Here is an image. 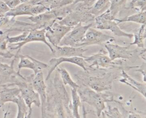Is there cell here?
<instances>
[{
	"label": "cell",
	"instance_id": "cell-1",
	"mask_svg": "<svg viewBox=\"0 0 146 118\" xmlns=\"http://www.w3.org/2000/svg\"><path fill=\"white\" fill-rule=\"evenodd\" d=\"M77 92L82 102L86 103L95 108L98 117H100L103 111L105 109L106 102L115 100L113 95L111 92H96L89 87L82 84L79 85Z\"/></svg>",
	"mask_w": 146,
	"mask_h": 118
},
{
	"label": "cell",
	"instance_id": "cell-2",
	"mask_svg": "<svg viewBox=\"0 0 146 118\" xmlns=\"http://www.w3.org/2000/svg\"><path fill=\"white\" fill-rule=\"evenodd\" d=\"M78 5L76 3V6L70 13L67 14L61 20L58 21V23L72 27L79 23L88 22L94 21L95 17L91 13L90 8L87 4H82Z\"/></svg>",
	"mask_w": 146,
	"mask_h": 118
},
{
	"label": "cell",
	"instance_id": "cell-3",
	"mask_svg": "<svg viewBox=\"0 0 146 118\" xmlns=\"http://www.w3.org/2000/svg\"><path fill=\"white\" fill-rule=\"evenodd\" d=\"M114 19L108 9L102 14L95 17V23L93 27H95L96 29L110 30L119 37H127L131 39L133 38V34L123 31Z\"/></svg>",
	"mask_w": 146,
	"mask_h": 118
},
{
	"label": "cell",
	"instance_id": "cell-4",
	"mask_svg": "<svg viewBox=\"0 0 146 118\" xmlns=\"http://www.w3.org/2000/svg\"><path fill=\"white\" fill-rule=\"evenodd\" d=\"M106 74L102 77H96L78 73L76 78L77 80L82 82L80 83L82 84L86 85L96 92H103L111 89L112 81L116 78L113 74Z\"/></svg>",
	"mask_w": 146,
	"mask_h": 118
},
{
	"label": "cell",
	"instance_id": "cell-5",
	"mask_svg": "<svg viewBox=\"0 0 146 118\" xmlns=\"http://www.w3.org/2000/svg\"><path fill=\"white\" fill-rule=\"evenodd\" d=\"M104 47L108 54V56L112 60L117 59L129 60L133 63L139 57L141 48H136L133 50H129V46H121L111 42L104 43Z\"/></svg>",
	"mask_w": 146,
	"mask_h": 118
},
{
	"label": "cell",
	"instance_id": "cell-6",
	"mask_svg": "<svg viewBox=\"0 0 146 118\" xmlns=\"http://www.w3.org/2000/svg\"><path fill=\"white\" fill-rule=\"evenodd\" d=\"M31 79V75L26 77V79L22 80L17 85L20 89V94L29 109L28 118L31 117L33 104H34L38 107L40 106V100L39 95L33 89Z\"/></svg>",
	"mask_w": 146,
	"mask_h": 118
},
{
	"label": "cell",
	"instance_id": "cell-7",
	"mask_svg": "<svg viewBox=\"0 0 146 118\" xmlns=\"http://www.w3.org/2000/svg\"><path fill=\"white\" fill-rule=\"evenodd\" d=\"M93 25L94 23L83 25L82 23H79L72 27L64 35L58 46L81 47L87 30L89 27L93 26Z\"/></svg>",
	"mask_w": 146,
	"mask_h": 118
},
{
	"label": "cell",
	"instance_id": "cell-8",
	"mask_svg": "<svg viewBox=\"0 0 146 118\" xmlns=\"http://www.w3.org/2000/svg\"><path fill=\"white\" fill-rule=\"evenodd\" d=\"M90 68H120L121 66V61L115 62L112 60L103 49H101L96 54L84 58Z\"/></svg>",
	"mask_w": 146,
	"mask_h": 118
},
{
	"label": "cell",
	"instance_id": "cell-9",
	"mask_svg": "<svg viewBox=\"0 0 146 118\" xmlns=\"http://www.w3.org/2000/svg\"><path fill=\"white\" fill-rule=\"evenodd\" d=\"M14 60L15 59L13 60L10 65L0 61V87L17 86L21 81L25 79L26 77L21 75L20 72L15 71Z\"/></svg>",
	"mask_w": 146,
	"mask_h": 118
},
{
	"label": "cell",
	"instance_id": "cell-10",
	"mask_svg": "<svg viewBox=\"0 0 146 118\" xmlns=\"http://www.w3.org/2000/svg\"><path fill=\"white\" fill-rule=\"evenodd\" d=\"M46 28L42 29H31L29 31V33L25 38V39L21 42L17 43L11 44L10 46H9L8 48L10 50H18L15 54L14 57L17 58V55L19 54V52L21 48L27 43L33 42H41L44 43L50 50L51 52H53V47L51 44L47 41L45 36Z\"/></svg>",
	"mask_w": 146,
	"mask_h": 118
},
{
	"label": "cell",
	"instance_id": "cell-11",
	"mask_svg": "<svg viewBox=\"0 0 146 118\" xmlns=\"http://www.w3.org/2000/svg\"><path fill=\"white\" fill-rule=\"evenodd\" d=\"M31 75V84L33 89L39 95L41 105V117H46V103H47V93L46 84L43 77L42 71H39L35 74Z\"/></svg>",
	"mask_w": 146,
	"mask_h": 118
},
{
	"label": "cell",
	"instance_id": "cell-12",
	"mask_svg": "<svg viewBox=\"0 0 146 118\" xmlns=\"http://www.w3.org/2000/svg\"><path fill=\"white\" fill-rule=\"evenodd\" d=\"M115 40H116V38L112 36L99 31L93 26H91L87 30L81 47H84L94 44L100 45L103 43L104 44Z\"/></svg>",
	"mask_w": 146,
	"mask_h": 118
},
{
	"label": "cell",
	"instance_id": "cell-13",
	"mask_svg": "<svg viewBox=\"0 0 146 118\" xmlns=\"http://www.w3.org/2000/svg\"><path fill=\"white\" fill-rule=\"evenodd\" d=\"M72 27L55 22L46 28L45 36L52 47L58 46L64 35Z\"/></svg>",
	"mask_w": 146,
	"mask_h": 118
},
{
	"label": "cell",
	"instance_id": "cell-14",
	"mask_svg": "<svg viewBox=\"0 0 146 118\" xmlns=\"http://www.w3.org/2000/svg\"><path fill=\"white\" fill-rule=\"evenodd\" d=\"M63 62H68L72 64H76L81 67L84 71H87L89 69L88 64L84 60V58L79 56L74 57H58L53 58L51 59L48 62V74L46 78V81H47L50 78L51 74L53 71L56 70V67L59 66L60 64Z\"/></svg>",
	"mask_w": 146,
	"mask_h": 118
},
{
	"label": "cell",
	"instance_id": "cell-15",
	"mask_svg": "<svg viewBox=\"0 0 146 118\" xmlns=\"http://www.w3.org/2000/svg\"><path fill=\"white\" fill-rule=\"evenodd\" d=\"M17 58H19V62L18 64V72H20L22 68H29L34 71V74L41 71L42 69L48 68V64L38 60H36L29 55L18 54Z\"/></svg>",
	"mask_w": 146,
	"mask_h": 118
},
{
	"label": "cell",
	"instance_id": "cell-16",
	"mask_svg": "<svg viewBox=\"0 0 146 118\" xmlns=\"http://www.w3.org/2000/svg\"><path fill=\"white\" fill-rule=\"evenodd\" d=\"M52 54L55 58L79 56L85 58L83 53L87 50L83 47H72L69 46H56L53 47Z\"/></svg>",
	"mask_w": 146,
	"mask_h": 118
},
{
	"label": "cell",
	"instance_id": "cell-17",
	"mask_svg": "<svg viewBox=\"0 0 146 118\" xmlns=\"http://www.w3.org/2000/svg\"><path fill=\"white\" fill-rule=\"evenodd\" d=\"M28 19L35 24L37 29L46 28L58 20L52 10H47L40 14L30 16Z\"/></svg>",
	"mask_w": 146,
	"mask_h": 118
},
{
	"label": "cell",
	"instance_id": "cell-18",
	"mask_svg": "<svg viewBox=\"0 0 146 118\" xmlns=\"http://www.w3.org/2000/svg\"><path fill=\"white\" fill-rule=\"evenodd\" d=\"M2 87V89L0 91V107L9 102L15 104L20 95V89L18 87L5 86Z\"/></svg>",
	"mask_w": 146,
	"mask_h": 118
},
{
	"label": "cell",
	"instance_id": "cell-19",
	"mask_svg": "<svg viewBox=\"0 0 146 118\" xmlns=\"http://www.w3.org/2000/svg\"><path fill=\"white\" fill-rule=\"evenodd\" d=\"M121 76L122 78L119 81L134 89L135 91L139 92L144 97L145 99V92H146V84L145 83H140L131 76H130L125 70H123L121 72Z\"/></svg>",
	"mask_w": 146,
	"mask_h": 118
},
{
	"label": "cell",
	"instance_id": "cell-20",
	"mask_svg": "<svg viewBox=\"0 0 146 118\" xmlns=\"http://www.w3.org/2000/svg\"><path fill=\"white\" fill-rule=\"evenodd\" d=\"M32 4L30 2L20 3L13 8L10 9L5 14L10 17L15 18L21 15H30L31 16V9Z\"/></svg>",
	"mask_w": 146,
	"mask_h": 118
},
{
	"label": "cell",
	"instance_id": "cell-21",
	"mask_svg": "<svg viewBox=\"0 0 146 118\" xmlns=\"http://www.w3.org/2000/svg\"><path fill=\"white\" fill-rule=\"evenodd\" d=\"M145 24L141 25V26L137 30H135L133 34V37L134 40L133 42L127 43L124 42V43L131 45H136L138 48H144V40L146 36L145 32Z\"/></svg>",
	"mask_w": 146,
	"mask_h": 118
},
{
	"label": "cell",
	"instance_id": "cell-22",
	"mask_svg": "<svg viewBox=\"0 0 146 118\" xmlns=\"http://www.w3.org/2000/svg\"><path fill=\"white\" fill-rule=\"evenodd\" d=\"M114 20L119 24L122 22H132L140 25L145 24L146 21V11H140L134 14L122 18H115Z\"/></svg>",
	"mask_w": 146,
	"mask_h": 118
},
{
	"label": "cell",
	"instance_id": "cell-23",
	"mask_svg": "<svg viewBox=\"0 0 146 118\" xmlns=\"http://www.w3.org/2000/svg\"><path fill=\"white\" fill-rule=\"evenodd\" d=\"M71 97L72 101L70 103V109L72 116L75 118H80V116L79 113V108L81 105V100L77 92V89L71 88Z\"/></svg>",
	"mask_w": 146,
	"mask_h": 118
},
{
	"label": "cell",
	"instance_id": "cell-24",
	"mask_svg": "<svg viewBox=\"0 0 146 118\" xmlns=\"http://www.w3.org/2000/svg\"><path fill=\"white\" fill-rule=\"evenodd\" d=\"M110 6V0H97L91 7L90 11L91 13L95 17L107 10Z\"/></svg>",
	"mask_w": 146,
	"mask_h": 118
},
{
	"label": "cell",
	"instance_id": "cell-25",
	"mask_svg": "<svg viewBox=\"0 0 146 118\" xmlns=\"http://www.w3.org/2000/svg\"><path fill=\"white\" fill-rule=\"evenodd\" d=\"M56 69L57 70V71L60 75V79L64 86L68 85L71 88H75L77 89L79 87V84H78L75 82L73 80L69 72L65 68L57 67Z\"/></svg>",
	"mask_w": 146,
	"mask_h": 118
},
{
	"label": "cell",
	"instance_id": "cell-26",
	"mask_svg": "<svg viewBox=\"0 0 146 118\" xmlns=\"http://www.w3.org/2000/svg\"><path fill=\"white\" fill-rule=\"evenodd\" d=\"M110 6L108 9L112 17L113 18L119 13L120 11L123 10L125 7L127 0H110Z\"/></svg>",
	"mask_w": 146,
	"mask_h": 118
},
{
	"label": "cell",
	"instance_id": "cell-27",
	"mask_svg": "<svg viewBox=\"0 0 146 118\" xmlns=\"http://www.w3.org/2000/svg\"><path fill=\"white\" fill-rule=\"evenodd\" d=\"M18 107V112L17 114V118H27L29 109L26 104L25 101L22 99L21 94L18 97V99L15 103Z\"/></svg>",
	"mask_w": 146,
	"mask_h": 118
},
{
	"label": "cell",
	"instance_id": "cell-28",
	"mask_svg": "<svg viewBox=\"0 0 146 118\" xmlns=\"http://www.w3.org/2000/svg\"><path fill=\"white\" fill-rule=\"evenodd\" d=\"M6 36L0 37V56L5 58H11L15 56V54H13L10 51L7 50V46L8 42Z\"/></svg>",
	"mask_w": 146,
	"mask_h": 118
},
{
	"label": "cell",
	"instance_id": "cell-29",
	"mask_svg": "<svg viewBox=\"0 0 146 118\" xmlns=\"http://www.w3.org/2000/svg\"><path fill=\"white\" fill-rule=\"evenodd\" d=\"M102 114H105L108 117H124L123 113H121L117 108H111L108 107V109H104Z\"/></svg>",
	"mask_w": 146,
	"mask_h": 118
},
{
	"label": "cell",
	"instance_id": "cell-30",
	"mask_svg": "<svg viewBox=\"0 0 146 118\" xmlns=\"http://www.w3.org/2000/svg\"><path fill=\"white\" fill-rule=\"evenodd\" d=\"M146 0H131L127 9H136L140 11L145 10Z\"/></svg>",
	"mask_w": 146,
	"mask_h": 118
},
{
	"label": "cell",
	"instance_id": "cell-31",
	"mask_svg": "<svg viewBox=\"0 0 146 118\" xmlns=\"http://www.w3.org/2000/svg\"><path fill=\"white\" fill-rule=\"evenodd\" d=\"M29 30H25L22 34L15 36H9L8 35H7L6 38L8 43H9L10 44H13L23 42L26 38L29 33Z\"/></svg>",
	"mask_w": 146,
	"mask_h": 118
},
{
	"label": "cell",
	"instance_id": "cell-32",
	"mask_svg": "<svg viewBox=\"0 0 146 118\" xmlns=\"http://www.w3.org/2000/svg\"><path fill=\"white\" fill-rule=\"evenodd\" d=\"M10 9L2 0H0V14H5Z\"/></svg>",
	"mask_w": 146,
	"mask_h": 118
},
{
	"label": "cell",
	"instance_id": "cell-33",
	"mask_svg": "<svg viewBox=\"0 0 146 118\" xmlns=\"http://www.w3.org/2000/svg\"><path fill=\"white\" fill-rule=\"evenodd\" d=\"M139 68L137 70H135V71H138L140 72V73H141L142 75H143V82L145 83V62L143 63V64H141V66H139Z\"/></svg>",
	"mask_w": 146,
	"mask_h": 118
},
{
	"label": "cell",
	"instance_id": "cell-34",
	"mask_svg": "<svg viewBox=\"0 0 146 118\" xmlns=\"http://www.w3.org/2000/svg\"><path fill=\"white\" fill-rule=\"evenodd\" d=\"M91 1V0H73V3H78L82 1Z\"/></svg>",
	"mask_w": 146,
	"mask_h": 118
},
{
	"label": "cell",
	"instance_id": "cell-35",
	"mask_svg": "<svg viewBox=\"0 0 146 118\" xmlns=\"http://www.w3.org/2000/svg\"><path fill=\"white\" fill-rule=\"evenodd\" d=\"M33 0H20L21 3H26V2H30Z\"/></svg>",
	"mask_w": 146,
	"mask_h": 118
}]
</instances>
